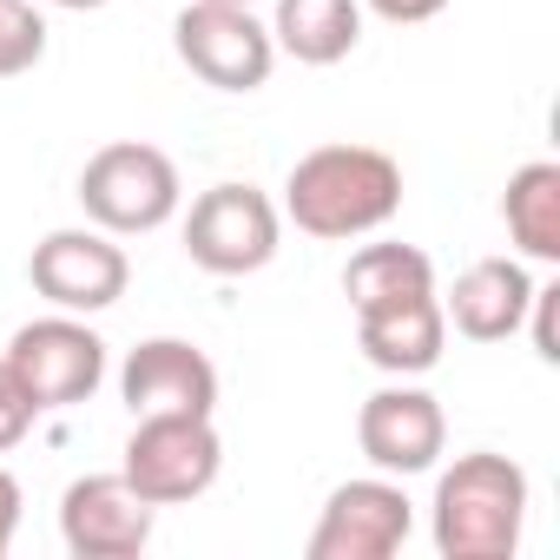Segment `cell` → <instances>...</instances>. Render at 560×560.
Here are the masks:
<instances>
[{"instance_id": "6da1fadb", "label": "cell", "mask_w": 560, "mask_h": 560, "mask_svg": "<svg viewBox=\"0 0 560 560\" xmlns=\"http://www.w3.org/2000/svg\"><path fill=\"white\" fill-rule=\"evenodd\" d=\"M402 211V165L376 145H317L284 178V218L304 237H370Z\"/></svg>"}, {"instance_id": "7a4b0ae2", "label": "cell", "mask_w": 560, "mask_h": 560, "mask_svg": "<svg viewBox=\"0 0 560 560\" xmlns=\"http://www.w3.org/2000/svg\"><path fill=\"white\" fill-rule=\"evenodd\" d=\"M435 553L442 560H508L521 547L527 527V475L521 462L475 448L455 455V468H442L435 481Z\"/></svg>"}, {"instance_id": "3957f363", "label": "cell", "mask_w": 560, "mask_h": 560, "mask_svg": "<svg viewBox=\"0 0 560 560\" xmlns=\"http://www.w3.org/2000/svg\"><path fill=\"white\" fill-rule=\"evenodd\" d=\"M178 198H185L178 165L159 145H145V139H113L80 172V205L113 237H145V231L172 224L178 218Z\"/></svg>"}, {"instance_id": "277c9868", "label": "cell", "mask_w": 560, "mask_h": 560, "mask_svg": "<svg viewBox=\"0 0 560 560\" xmlns=\"http://www.w3.org/2000/svg\"><path fill=\"white\" fill-rule=\"evenodd\" d=\"M224 468V442L211 429V416H139V429L126 435V488L152 508H185L198 501Z\"/></svg>"}, {"instance_id": "5b68a950", "label": "cell", "mask_w": 560, "mask_h": 560, "mask_svg": "<svg viewBox=\"0 0 560 560\" xmlns=\"http://www.w3.org/2000/svg\"><path fill=\"white\" fill-rule=\"evenodd\" d=\"M284 237V211H277L257 185H211L185 211V257L211 277H250L277 257Z\"/></svg>"}, {"instance_id": "8992f818", "label": "cell", "mask_w": 560, "mask_h": 560, "mask_svg": "<svg viewBox=\"0 0 560 560\" xmlns=\"http://www.w3.org/2000/svg\"><path fill=\"white\" fill-rule=\"evenodd\" d=\"M0 363H8L14 383L27 389L34 416L73 409V402H86V396L106 383V343H100V330H86L73 311L40 317V324H21Z\"/></svg>"}, {"instance_id": "52a82bcc", "label": "cell", "mask_w": 560, "mask_h": 560, "mask_svg": "<svg viewBox=\"0 0 560 560\" xmlns=\"http://www.w3.org/2000/svg\"><path fill=\"white\" fill-rule=\"evenodd\" d=\"M172 47L178 60L218 86V93H257L277 67V40L250 8H224V0H191L172 21Z\"/></svg>"}, {"instance_id": "ba28073f", "label": "cell", "mask_w": 560, "mask_h": 560, "mask_svg": "<svg viewBox=\"0 0 560 560\" xmlns=\"http://www.w3.org/2000/svg\"><path fill=\"white\" fill-rule=\"evenodd\" d=\"M27 277H34V291L54 304V311H73V317H93V311H113L132 284V264L126 250L113 244V231H47L27 257Z\"/></svg>"}, {"instance_id": "9c48e42d", "label": "cell", "mask_w": 560, "mask_h": 560, "mask_svg": "<svg viewBox=\"0 0 560 560\" xmlns=\"http://www.w3.org/2000/svg\"><path fill=\"white\" fill-rule=\"evenodd\" d=\"M416 527V508L396 475H363L330 488L317 527H311V560H389Z\"/></svg>"}, {"instance_id": "30bf717a", "label": "cell", "mask_w": 560, "mask_h": 560, "mask_svg": "<svg viewBox=\"0 0 560 560\" xmlns=\"http://www.w3.org/2000/svg\"><path fill=\"white\" fill-rule=\"evenodd\" d=\"M357 448L370 455L376 475H402V481L409 475H429L442 462V448H448V416H442V402L429 389H416L402 376V383H389V389H376L363 402Z\"/></svg>"}, {"instance_id": "8fae6325", "label": "cell", "mask_w": 560, "mask_h": 560, "mask_svg": "<svg viewBox=\"0 0 560 560\" xmlns=\"http://www.w3.org/2000/svg\"><path fill=\"white\" fill-rule=\"evenodd\" d=\"M152 501L126 488V475H80L60 494V540L73 560H132L152 540Z\"/></svg>"}, {"instance_id": "7c38bea8", "label": "cell", "mask_w": 560, "mask_h": 560, "mask_svg": "<svg viewBox=\"0 0 560 560\" xmlns=\"http://www.w3.org/2000/svg\"><path fill=\"white\" fill-rule=\"evenodd\" d=\"M119 396L139 416H211L218 409V363L185 343V337H145L126 370H119Z\"/></svg>"}, {"instance_id": "4fadbf2b", "label": "cell", "mask_w": 560, "mask_h": 560, "mask_svg": "<svg viewBox=\"0 0 560 560\" xmlns=\"http://www.w3.org/2000/svg\"><path fill=\"white\" fill-rule=\"evenodd\" d=\"M527 304H534V277H527L521 257H475L455 277V291L442 298V317L468 343H508L521 330Z\"/></svg>"}, {"instance_id": "5bb4252c", "label": "cell", "mask_w": 560, "mask_h": 560, "mask_svg": "<svg viewBox=\"0 0 560 560\" xmlns=\"http://www.w3.org/2000/svg\"><path fill=\"white\" fill-rule=\"evenodd\" d=\"M442 343H448V317L435 291L383 304V311H357V350L383 376H429L442 363Z\"/></svg>"}, {"instance_id": "9a60e30c", "label": "cell", "mask_w": 560, "mask_h": 560, "mask_svg": "<svg viewBox=\"0 0 560 560\" xmlns=\"http://www.w3.org/2000/svg\"><path fill=\"white\" fill-rule=\"evenodd\" d=\"M270 40L298 67H337L363 40V0H277Z\"/></svg>"}, {"instance_id": "2e32d148", "label": "cell", "mask_w": 560, "mask_h": 560, "mask_svg": "<svg viewBox=\"0 0 560 560\" xmlns=\"http://www.w3.org/2000/svg\"><path fill=\"white\" fill-rule=\"evenodd\" d=\"M501 218H508V237L521 244V257L560 264V165L527 159L501 191Z\"/></svg>"}, {"instance_id": "e0dca14e", "label": "cell", "mask_w": 560, "mask_h": 560, "mask_svg": "<svg viewBox=\"0 0 560 560\" xmlns=\"http://www.w3.org/2000/svg\"><path fill=\"white\" fill-rule=\"evenodd\" d=\"M429 291H435V264L416 244H363L343 264V298H350V311H383V304L429 298Z\"/></svg>"}, {"instance_id": "ac0fdd59", "label": "cell", "mask_w": 560, "mask_h": 560, "mask_svg": "<svg viewBox=\"0 0 560 560\" xmlns=\"http://www.w3.org/2000/svg\"><path fill=\"white\" fill-rule=\"evenodd\" d=\"M47 60V14L34 0H0V80H21Z\"/></svg>"}, {"instance_id": "d6986e66", "label": "cell", "mask_w": 560, "mask_h": 560, "mask_svg": "<svg viewBox=\"0 0 560 560\" xmlns=\"http://www.w3.org/2000/svg\"><path fill=\"white\" fill-rule=\"evenodd\" d=\"M521 324L534 330V357L560 363V284H534V304H527Z\"/></svg>"}, {"instance_id": "ffe728a7", "label": "cell", "mask_w": 560, "mask_h": 560, "mask_svg": "<svg viewBox=\"0 0 560 560\" xmlns=\"http://www.w3.org/2000/svg\"><path fill=\"white\" fill-rule=\"evenodd\" d=\"M27 429H34V402H27V389L14 383V370L0 363V448L27 442Z\"/></svg>"}, {"instance_id": "44dd1931", "label": "cell", "mask_w": 560, "mask_h": 560, "mask_svg": "<svg viewBox=\"0 0 560 560\" xmlns=\"http://www.w3.org/2000/svg\"><path fill=\"white\" fill-rule=\"evenodd\" d=\"M370 14H383V21H396V27H422V21H435L448 0H363Z\"/></svg>"}, {"instance_id": "7402d4cb", "label": "cell", "mask_w": 560, "mask_h": 560, "mask_svg": "<svg viewBox=\"0 0 560 560\" xmlns=\"http://www.w3.org/2000/svg\"><path fill=\"white\" fill-rule=\"evenodd\" d=\"M14 527H21V481L0 468V560H8V547H14Z\"/></svg>"}, {"instance_id": "603a6c76", "label": "cell", "mask_w": 560, "mask_h": 560, "mask_svg": "<svg viewBox=\"0 0 560 560\" xmlns=\"http://www.w3.org/2000/svg\"><path fill=\"white\" fill-rule=\"evenodd\" d=\"M54 8H67V14H93V8H106V0H54Z\"/></svg>"}, {"instance_id": "cb8c5ba5", "label": "cell", "mask_w": 560, "mask_h": 560, "mask_svg": "<svg viewBox=\"0 0 560 560\" xmlns=\"http://www.w3.org/2000/svg\"><path fill=\"white\" fill-rule=\"evenodd\" d=\"M224 8H257V0H224Z\"/></svg>"}]
</instances>
